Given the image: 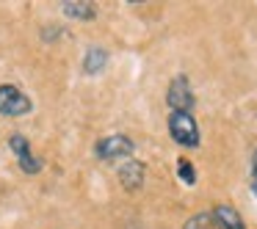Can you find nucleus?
I'll return each mask as SVG.
<instances>
[{
    "instance_id": "12",
    "label": "nucleus",
    "mask_w": 257,
    "mask_h": 229,
    "mask_svg": "<svg viewBox=\"0 0 257 229\" xmlns=\"http://www.w3.org/2000/svg\"><path fill=\"white\" fill-rule=\"evenodd\" d=\"M251 190H254V196H257V149H254V155H251Z\"/></svg>"
},
{
    "instance_id": "9",
    "label": "nucleus",
    "mask_w": 257,
    "mask_h": 229,
    "mask_svg": "<svg viewBox=\"0 0 257 229\" xmlns=\"http://www.w3.org/2000/svg\"><path fill=\"white\" fill-rule=\"evenodd\" d=\"M64 14L67 17H75V20H91L94 17V6L91 3H80V0H67V3H61Z\"/></svg>"
},
{
    "instance_id": "1",
    "label": "nucleus",
    "mask_w": 257,
    "mask_h": 229,
    "mask_svg": "<svg viewBox=\"0 0 257 229\" xmlns=\"http://www.w3.org/2000/svg\"><path fill=\"white\" fill-rule=\"evenodd\" d=\"M169 135L174 138V144L185 146V149H194L199 146V124L191 113H180V111H172L169 113Z\"/></svg>"
},
{
    "instance_id": "6",
    "label": "nucleus",
    "mask_w": 257,
    "mask_h": 229,
    "mask_svg": "<svg viewBox=\"0 0 257 229\" xmlns=\"http://www.w3.org/2000/svg\"><path fill=\"white\" fill-rule=\"evenodd\" d=\"M144 177H147V166L141 160H133V157L119 168V182H122L124 190H139L144 185Z\"/></svg>"
},
{
    "instance_id": "2",
    "label": "nucleus",
    "mask_w": 257,
    "mask_h": 229,
    "mask_svg": "<svg viewBox=\"0 0 257 229\" xmlns=\"http://www.w3.org/2000/svg\"><path fill=\"white\" fill-rule=\"evenodd\" d=\"M31 108H34V102H31V97L25 94L23 89H17V86H12V83L0 86V116L17 119V116L31 113Z\"/></svg>"
},
{
    "instance_id": "3",
    "label": "nucleus",
    "mask_w": 257,
    "mask_h": 229,
    "mask_svg": "<svg viewBox=\"0 0 257 229\" xmlns=\"http://www.w3.org/2000/svg\"><path fill=\"white\" fill-rule=\"evenodd\" d=\"M136 149V144L127 138V135L122 133H113V135H105V138L97 141L94 146V155L100 157V160L111 163V160H119V157H130Z\"/></svg>"
},
{
    "instance_id": "10",
    "label": "nucleus",
    "mask_w": 257,
    "mask_h": 229,
    "mask_svg": "<svg viewBox=\"0 0 257 229\" xmlns=\"http://www.w3.org/2000/svg\"><path fill=\"white\" fill-rule=\"evenodd\" d=\"M216 226V221H213V212H199V215L188 218V223H185L183 229H213Z\"/></svg>"
},
{
    "instance_id": "11",
    "label": "nucleus",
    "mask_w": 257,
    "mask_h": 229,
    "mask_svg": "<svg viewBox=\"0 0 257 229\" xmlns=\"http://www.w3.org/2000/svg\"><path fill=\"white\" fill-rule=\"evenodd\" d=\"M177 177L183 179L185 185H196V171H194V166H191V160H185V157L177 160Z\"/></svg>"
},
{
    "instance_id": "8",
    "label": "nucleus",
    "mask_w": 257,
    "mask_h": 229,
    "mask_svg": "<svg viewBox=\"0 0 257 229\" xmlns=\"http://www.w3.org/2000/svg\"><path fill=\"white\" fill-rule=\"evenodd\" d=\"M108 64V50H102V47H89L83 56V72L86 75H100L102 69H105Z\"/></svg>"
},
{
    "instance_id": "4",
    "label": "nucleus",
    "mask_w": 257,
    "mask_h": 229,
    "mask_svg": "<svg viewBox=\"0 0 257 229\" xmlns=\"http://www.w3.org/2000/svg\"><path fill=\"white\" fill-rule=\"evenodd\" d=\"M166 102L172 111H180V113H191L194 108V91H191V83L185 75H177V78L169 83V94H166Z\"/></svg>"
},
{
    "instance_id": "5",
    "label": "nucleus",
    "mask_w": 257,
    "mask_h": 229,
    "mask_svg": "<svg viewBox=\"0 0 257 229\" xmlns=\"http://www.w3.org/2000/svg\"><path fill=\"white\" fill-rule=\"evenodd\" d=\"M9 146H12L14 157H17L20 168H23L25 174H39L42 171V160L34 155V152H31V144H28V138H25V135L14 133L12 138H9Z\"/></svg>"
},
{
    "instance_id": "7",
    "label": "nucleus",
    "mask_w": 257,
    "mask_h": 229,
    "mask_svg": "<svg viewBox=\"0 0 257 229\" xmlns=\"http://www.w3.org/2000/svg\"><path fill=\"white\" fill-rule=\"evenodd\" d=\"M213 221L218 223V229H246L240 212L235 210L232 204H218L216 210H213Z\"/></svg>"
}]
</instances>
